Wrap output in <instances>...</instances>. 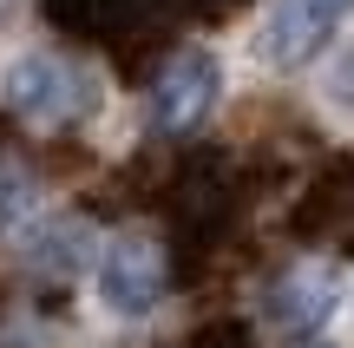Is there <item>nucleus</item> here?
<instances>
[{
	"instance_id": "1",
	"label": "nucleus",
	"mask_w": 354,
	"mask_h": 348,
	"mask_svg": "<svg viewBox=\"0 0 354 348\" xmlns=\"http://www.w3.org/2000/svg\"><path fill=\"white\" fill-rule=\"evenodd\" d=\"M243 204V184H236V165L223 152H190L184 165L171 171V217H177V237H184V257L190 250H210L216 237L230 230Z\"/></svg>"
},
{
	"instance_id": "2",
	"label": "nucleus",
	"mask_w": 354,
	"mask_h": 348,
	"mask_svg": "<svg viewBox=\"0 0 354 348\" xmlns=\"http://www.w3.org/2000/svg\"><path fill=\"white\" fill-rule=\"evenodd\" d=\"M92 79L79 73V66L53 59V53H26V59H13L7 73V105L26 118V125H73V118L92 112Z\"/></svg>"
},
{
	"instance_id": "3",
	"label": "nucleus",
	"mask_w": 354,
	"mask_h": 348,
	"mask_svg": "<svg viewBox=\"0 0 354 348\" xmlns=\"http://www.w3.org/2000/svg\"><path fill=\"white\" fill-rule=\"evenodd\" d=\"M184 13V0H46V20L79 39H112L131 53V39H158Z\"/></svg>"
},
{
	"instance_id": "4",
	"label": "nucleus",
	"mask_w": 354,
	"mask_h": 348,
	"mask_svg": "<svg viewBox=\"0 0 354 348\" xmlns=\"http://www.w3.org/2000/svg\"><path fill=\"white\" fill-rule=\"evenodd\" d=\"M210 105H216V59L203 46H177L151 73V125L165 138H184L210 118Z\"/></svg>"
},
{
	"instance_id": "5",
	"label": "nucleus",
	"mask_w": 354,
	"mask_h": 348,
	"mask_svg": "<svg viewBox=\"0 0 354 348\" xmlns=\"http://www.w3.org/2000/svg\"><path fill=\"white\" fill-rule=\"evenodd\" d=\"M171 289V263L158 237H118L99 263V296L112 315H151Z\"/></svg>"
},
{
	"instance_id": "6",
	"label": "nucleus",
	"mask_w": 354,
	"mask_h": 348,
	"mask_svg": "<svg viewBox=\"0 0 354 348\" xmlns=\"http://www.w3.org/2000/svg\"><path fill=\"white\" fill-rule=\"evenodd\" d=\"M335 302H342V270L322 263V257L289 263V270L263 289V309H269V322H276L282 336H315L335 315Z\"/></svg>"
},
{
	"instance_id": "7",
	"label": "nucleus",
	"mask_w": 354,
	"mask_h": 348,
	"mask_svg": "<svg viewBox=\"0 0 354 348\" xmlns=\"http://www.w3.org/2000/svg\"><path fill=\"white\" fill-rule=\"evenodd\" d=\"M354 0H276L263 20V59L269 66H308L322 46L335 39V26L348 20Z\"/></svg>"
},
{
	"instance_id": "8",
	"label": "nucleus",
	"mask_w": 354,
	"mask_h": 348,
	"mask_svg": "<svg viewBox=\"0 0 354 348\" xmlns=\"http://www.w3.org/2000/svg\"><path fill=\"white\" fill-rule=\"evenodd\" d=\"M295 244H342L354 250V165H328L289 210Z\"/></svg>"
},
{
	"instance_id": "9",
	"label": "nucleus",
	"mask_w": 354,
	"mask_h": 348,
	"mask_svg": "<svg viewBox=\"0 0 354 348\" xmlns=\"http://www.w3.org/2000/svg\"><path fill=\"white\" fill-rule=\"evenodd\" d=\"M26 257H33V270H79V257H86V230L79 223H46V230H33V244H26Z\"/></svg>"
},
{
	"instance_id": "10",
	"label": "nucleus",
	"mask_w": 354,
	"mask_h": 348,
	"mask_svg": "<svg viewBox=\"0 0 354 348\" xmlns=\"http://www.w3.org/2000/svg\"><path fill=\"white\" fill-rule=\"evenodd\" d=\"M33 217V171L13 152H0V230H20Z\"/></svg>"
},
{
	"instance_id": "11",
	"label": "nucleus",
	"mask_w": 354,
	"mask_h": 348,
	"mask_svg": "<svg viewBox=\"0 0 354 348\" xmlns=\"http://www.w3.org/2000/svg\"><path fill=\"white\" fill-rule=\"evenodd\" d=\"M184 348H256V342H250V329H243V322H203Z\"/></svg>"
}]
</instances>
